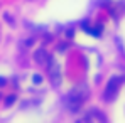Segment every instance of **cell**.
<instances>
[{"label":"cell","instance_id":"obj_1","mask_svg":"<svg viewBox=\"0 0 125 123\" xmlns=\"http://www.w3.org/2000/svg\"><path fill=\"white\" fill-rule=\"evenodd\" d=\"M15 101V96H10V98H7V104H10V103Z\"/></svg>","mask_w":125,"mask_h":123},{"label":"cell","instance_id":"obj_2","mask_svg":"<svg viewBox=\"0 0 125 123\" xmlns=\"http://www.w3.org/2000/svg\"><path fill=\"white\" fill-rule=\"evenodd\" d=\"M34 83H41V76H39V74L34 76Z\"/></svg>","mask_w":125,"mask_h":123},{"label":"cell","instance_id":"obj_3","mask_svg":"<svg viewBox=\"0 0 125 123\" xmlns=\"http://www.w3.org/2000/svg\"><path fill=\"white\" fill-rule=\"evenodd\" d=\"M2 84H5V79H2V78H0V86H2Z\"/></svg>","mask_w":125,"mask_h":123}]
</instances>
